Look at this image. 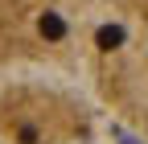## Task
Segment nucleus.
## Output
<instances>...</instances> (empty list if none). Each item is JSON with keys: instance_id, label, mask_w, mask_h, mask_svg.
Returning a JSON list of instances; mask_svg holds the SVG:
<instances>
[{"instance_id": "nucleus-2", "label": "nucleus", "mask_w": 148, "mask_h": 144, "mask_svg": "<svg viewBox=\"0 0 148 144\" xmlns=\"http://www.w3.org/2000/svg\"><path fill=\"white\" fill-rule=\"evenodd\" d=\"M99 45H103V49H111V45H123V29H119V25H107V29H99Z\"/></svg>"}, {"instance_id": "nucleus-1", "label": "nucleus", "mask_w": 148, "mask_h": 144, "mask_svg": "<svg viewBox=\"0 0 148 144\" xmlns=\"http://www.w3.org/2000/svg\"><path fill=\"white\" fill-rule=\"evenodd\" d=\"M41 33H45L49 41H58L62 33H66V21H62L58 12H45V16H41Z\"/></svg>"}]
</instances>
